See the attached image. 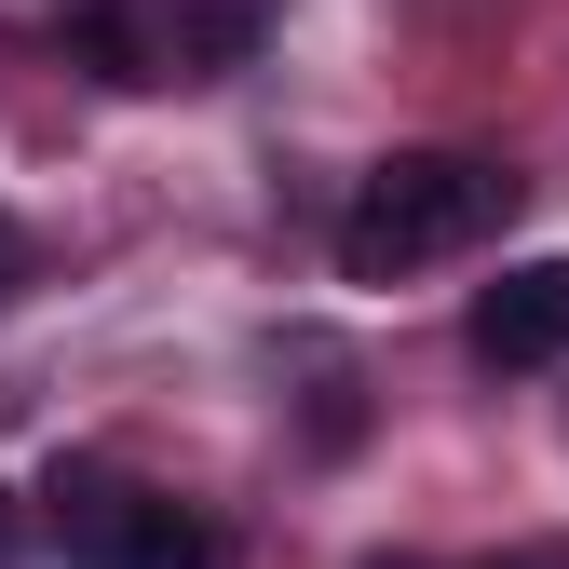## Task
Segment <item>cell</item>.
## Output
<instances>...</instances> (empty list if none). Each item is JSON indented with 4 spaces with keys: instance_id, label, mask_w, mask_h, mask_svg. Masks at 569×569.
Returning <instances> with one entry per match:
<instances>
[{
    "instance_id": "cell-1",
    "label": "cell",
    "mask_w": 569,
    "mask_h": 569,
    "mask_svg": "<svg viewBox=\"0 0 569 569\" xmlns=\"http://www.w3.org/2000/svg\"><path fill=\"white\" fill-rule=\"evenodd\" d=\"M502 218H516V177H502V163H475V150H407V163H380L367 190L339 203V271H352V284L435 271V258L488 244Z\"/></svg>"
},
{
    "instance_id": "cell-2",
    "label": "cell",
    "mask_w": 569,
    "mask_h": 569,
    "mask_svg": "<svg viewBox=\"0 0 569 569\" xmlns=\"http://www.w3.org/2000/svg\"><path fill=\"white\" fill-rule=\"evenodd\" d=\"M271 41V0H82L68 54L96 82H218Z\"/></svg>"
},
{
    "instance_id": "cell-3",
    "label": "cell",
    "mask_w": 569,
    "mask_h": 569,
    "mask_svg": "<svg viewBox=\"0 0 569 569\" xmlns=\"http://www.w3.org/2000/svg\"><path fill=\"white\" fill-rule=\"evenodd\" d=\"M54 529L82 542V569H218V529L163 488H96V475L68 488L54 475Z\"/></svg>"
},
{
    "instance_id": "cell-4",
    "label": "cell",
    "mask_w": 569,
    "mask_h": 569,
    "mask_svg": "<svg viewBox=\"0 0 569 569\" xmlns=\"http://www.w3.org/2000/svg\"><path fill=\"white\" fill-rule=\"evenodd\" d=\"M461 352H475L488 380H529V367H556V352H569V258H516V271L475 299Z\"/></svg>"
},
{
    "instance_id": "cell-5",
    "label": "cell",
    "mask_w": 569,
    "mask_h": 569,
    "mask_svg": "<svg viewBox=\"0 0 569 569\" xmlns=\"http://www.w3.org/2000/svg\"><path fill=\"white\" fill-rule=\"evenodd\" d=\"M0 556H14V488H0Z\"/></svg>"
},
{
    "instance_id": "cell-6",
    "label": "cell",
    "mask_w": 569,
    "mask_h": 569,
    "mask_svg": "<svg viewBox=\"0 0 569 569\" xmlns=\"http://www.w3.org/2000/svg\"><path fill=\"white\" fill-rule=\"evenodd\" d=\"M0 271H14V231H0Z\"/></svg>"
}]
</instances>
